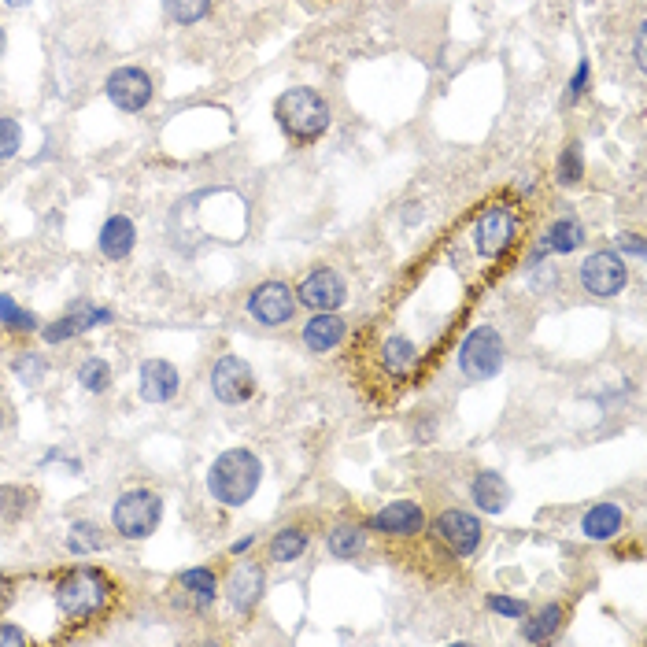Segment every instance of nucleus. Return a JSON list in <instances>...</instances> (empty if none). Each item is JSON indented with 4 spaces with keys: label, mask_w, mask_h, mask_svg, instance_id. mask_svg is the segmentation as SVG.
Returning a JSON list of instances; mask_svg holds the SVG:
<instances>
[{
    "label": "nucleus",
    "mask_w": 647,
    "mask_h": 647,
    "mask_svg": "<svg viewBox=\"0 0 647 647\" xmlns=\"http://www.w3.org/2000/svg\"><path fill=\"white\" fill-rule=\"evenodd\" d=\"M263 481V463L248 448H230L222 452L208 470V489L222 507H241L256 496Z\"/></svg>",
    "instance_id": "obj_1"
},
{
    "label": "nucleus",
    "mask_w": 647,
    "mask_h": 647,
    "mask_svg": "<svg viewBox=\"0 0 647 647\" xmlns=\"http://www.w3.org/2000/svg\"><path fill=\"white\" fill-rule=\"evenodd\" d=\"M274 115H278L281 130L293 141H315L330 126V104L318 97L315 89H289V93H281L278 104H274Z\"/></svg>",
    "instance_id": "obj_2"
},
{
    "label": "nucleus",
    "mask_w": 647,
    "mask_h": 647,
    "mask_svg": "<svg viewBox=\"0 0 647 647\" xmlns=\"http://www.w3.org/2000/svg\"><path fill=\"white\" fill-rule=\"evenodd\" d=\"M111 599V581L93 566H78L56 585V603L67 618H93L108 607Z\"/></svg>",
    "instance_id": "obj_3"
},
{
    "label": "nucleus",
    "mask_w": 647,
    "mask_h": 647,
    "mask_svg": "<svg viewBox=\"0 0 647 647\" xmlns=\"http://www.w3.org/2000/svg\"><path fill=\"white\" fill-rule=\"evenodd\" d=\"M507 344L496 326H474L459 344V370L466 381H489L503 370Z\"/></svg>",
    "instance_id": "obj_4"
},
{
    "label": "nucleus",
    "mask_w": 647,
    "mask_h": 647,
    "mask_svg": "<svg viewBox=\"0 0 647 647\" xmlns=\"http://www.w3.org/2000/svg\"><path fill=\"white\" fill-rule=\"evenodd\" d=\"M159 518H163V500L152 489H130L123 492L115 507H111V525L115 533L126 540H145L156 533Z\"/></svg>",
    "instance_id": "obj_5"
},
{
    "label": "nucleus",
    "mask_w": 647,
    "mask_h": 647,
    "mask_svg": "<svg viewBox=\"0 0 647 647\" xmlns=\"http://www.w3.org/2000/svg\"><path fill=\"white\" fill-rule=\"evenodd\" d=\"M581 285H585V293L611 300L629 285V267H625V259L618 252H592L581 263Z\"/></svg>",
    "instance_id": "obj_6"
},
{
    "label": "nucleus",
    "mask_w": 647,
    "mask_h": 647,
    "mask_svg": "<svg viewBox=\"0 0 647 647\" xmlns=\"http://www.w3.org/2000/svg\"><path fill=\"white\" fill-rule=\"evenodd\" d=\"M211 392H215V400L219 403H237L252 400V392H256V374L248 367L241 355H222L215 370H211Z\"/></svg>",
    "instance_id": "obj_7"
},
{
    "label": "nucleus",
    "mask_w": 647,
    "mask_h": 647,
    "mask_svg": "<svg viewBox=\"0 0 647 647\" xmlns=\"http://www.w3.org/2000/svg\"><path fill=\"white\" fill-rule=\"evenodd\" d=\"M296 311V293L285 281H263L248 296V315L256 318L259 326H285Z\"/></svg>",
    "instance_id": "obj_8"
},
{
    "label": "nucleus",
    "mask_w": 647,
    "mask_h": 647,
    "mask_svg": "<svg viewBox=\"0 0 647 647\" xmlns=\"http://www.w3.org/2000/svg\"><path fill=\"white\" fill-rule=\"evenodd\" d=\"M433 537L452 551V555H474L481 548L485 529L470 511H444L440 518H433Z\"/></svg>",
    "instance_id": "obj_9"
},
{
    "label": "nucleus",
    "mask_w": 647,
    "mask_h": 647,
    "mask_svg": "<svg viewBox=\"0 0 647 647\" xmlns=\"http://www.w3.org/2000/svg\"><path fill=\"white\" fill-rule=\"evenodd\" d=\"M514 233H518V219H514V211L503 208V204H496V208H489L481 219H477L474 245L485 259H496L514 245Z\"/></svg>",
    "instance_id": "obj_10"
},
{
    "label": "nucleus",
    "mask_w": 647,
    "mask_h": 647,
    "mask_svg": "<svg viewBox=\"0 0 647 647\" xmlns=\"http://www.w3.org/2000/svg\"><path fill=\"white\" fill-rule=\"evenodd\" d=\"M104 93L119 111H141L152 100V78L141 67H119V71L108 74Z\"/></svg>",
    "instance_id": "obj_11"
},
{
    "label": "nucleus",
    "mask_w": 647,
    "mask_h": 647,
    "mask_svg": "<svg viewBox=\"0 0 647 647\" xmlns=\"http://www.w3.org/2000/svg\"><path fill=\"white\" fill-rule=\"evenodd\" d=\"M296 300L311 311H337V307L348 300V285L337 270H315V274H307L300 281V289H296Z\"/></svg>",
    "instance_id": "obj_12"
},
{
    "label": "nucleus",
    "mask_w": 647,
    "mask_h": 647,
    "mask_svg": "<svg viewBox=\"0 0 647 647\" xmlns=\"http://www.w3.org/2000/svg\"><path fill=\"white\" fill-rule=\"evenodd\" d=\"M137 381H141L137 392H141L145 403H171L182 389V374L167 359H145L141 370H137Z\"/></svg>",
    "instance_id": "obj_13"
},
{
    "label": "nucleus",
    "mask_w": 647,
    "mask_h": 647,
    "mask_svg": "<svg viewBox=\"0 0 647 647\" xmlns=\"http://www.w3.org/2000/svg\"><path fill=\"white\" fill-rule=\"evenodd\" d=\"M267 592V570L259 562H241L230 574V585H226V596H230V607L237 614H252L256 603Z\"/></svg>",
    "instance_id": "obj_14"
},
{
    "label": "nucleus",
    "mask_w": 647,
    "mask_h": 647,
    "mask_svg": "<svg viewBox=\"0 0 647 647\" xmlns=\"http://www.w3.org/2000/svg\"><path fill=\"white\" fill-rule=\"evenodd\" d=\"M367 525L374 533L415 537V533H422V525H426V514H422V507H418L415 500H396V503H385L378 514H370Z\"/></svg>",
    "instance_id": "obj_15"
},
{
    "label": "nucleus",
    "mask_w": 647,
    "mask_h": 647,
    "mask_svg": "<svg viewBox=\"0 0 647 647\" xmlns=\"http://www.w3.org/2000/svg\"><path fill=\"white\" fill-rule=\"evenodd\" d=\"M134 245H137L134 222L126 219V215H111V219L104 222V230H100V252H104V259L123 263V259H130Z\"/></svg>",
    "instance_id": "obj_16"
},
{
    "label": "nucleus",
    "mask_w": 647,
    "mask_h": 647,
    "mask_svg": "<svg viewBox=\"0 0 647 647\" xmlns=\"http://www.w3.org/2000/svg\"><path fill=\"white\" fill-rule=\"evenodd\" d=\"M344 341V318L337 311H315L304 326V344L311 352H330Z\"/></svg>",
    "instance_id": "obj_17"
},
{
    "label": "nucleus",
    "mask_w": 647,
    "mask_h": 647,
    "mask_svg": "<svg viewBox=\"0 0 647 647\" xmlns=\"http://www.w3.org/2000/svg\"><path fill=\"white\" fill-rule=\"evenodd\" d=\"M111 318V311H93V307H82V311H71V315H63V318H56L52 326H45V341L49 344H63V341H71V337H78V333H86V330H93L97 322H108Z\"/></svg>",
    "instance_id": "obj_18"
},
{
    "label": "nucleus",
    "mask_w": 647,
    "mask_h": 647,
    "mask_svg": "<svg viewBox=\"0 0 647 647\" xmlns=\"http://www.w3.org/2000/svg\"><path fill=\"white\" fill-rule=\"evenodd\" d=\"M581 529H585L588 540H614L625 529V511L618 503H596L581 518Z\"/></svg>",
    "instance_id": "obj_19"
},
{
    "label": "nucleus",
    "mask_w": 647,
    "mask_h": 647,
    "mask_svg": "<svg viewBox=\"0 0 647 647\" xmlns=\"http://www.w3.org/2000/svg\"><path fill=\"white\" fill-rule=\"evenodd\" d=\"M470 496H474V503L481 507V511L489 514H500L507 503H511V485L503 481L500 474H492V470H485V474L474 477V485H470Z\"/></svg>",
    "instance_id": "obj_20"
},
{
    "label": "nucleus",
    "mask_w": 647,
    "mask_h": 647,
    "mask_svg": "<svg viewBox=\"0 0 647 647\" xmlns=\"http://www.w3.org/2000/svg\"><path fill=\"white\" fill-rule=\"evenodd\" d=\"M381 367H385V374H392V378H407V374L418 367L415 341H407L400 333L389 337V341L381 344Z\"/></svg>",
    "instance_id": "obj_21"
},
{
    "label": "nucleus",
    "mask_w": 647,
    "mask_h": 647,
    "mask_svg": "<svg viewBox=\"0 0 647 647\" xmlns=\"http://www.w3.org/2000/svg\"><path fill=\"white\" fill-rule=\"evenodd\" d=\"M581 245H585V230H581V222L570 219V215L555 222L548 230V237H544V248H548V252H559V256H570V252H577Z\"/></svg>",
    "instance_id": "obj_22"
},
{
    "label": "nucleus",
    "mask_w": 647,
    "mask_h": 647,
    "mask_svg": "<svg viewBox=\"0 0 647 647\" xmlns=\"http://www.w3.org/2000/svg\"><path fill=\"white\" fill-rule=\"evenodd\" d=\"M178 585H182L185 592H189V596L200 603V607L215 603V596H219V581H215V574H211L208 566H193V570L178 574Z\"/></svg>",
    "instance_id": "obj_23"
},
{
    "label": "nucleus",
    "mask_w": 647,
    "mask_h": 647,
    "mask_svg": "<svg viewBox=\"0 0 647 647\" xmlns=\"http://www.w3.org/2000/svg\"><path fill=\"white\" fill-rule=\"evenodd\" d=\"M304 551H307V533L304 529H296V525L281 529L278 537L270 540V559L274 562H296Z\"/></svg>",
    "instance_id": "obj_24"
},
{
    "label": "nucleus",
    "mask_w": 647,
    "mask_h": 647,
    "mask_svg": "<svg viewBox=\"0 0 647 647\" xmlns=\"http://www.w3.org/2000/svg\"><path fill=\"white\" fill-rule=\"evenodd\" d=\"M326 544H330V555H337V559H355L367 544V533L359 525H337Z\"/></svg>",
    "instance_id": "obj_25"
},
{
    "label": "nucleus",
    "mask_w": 647,
    "mask_h": 647,
    "mask_svg": "<svg viewBox=\"0 0 647 647\" xmlns=\"http://www.w3.org/2000/svg\"><path fill=\"white\" fill-rule=\"evenodd\" d=\"M78 385L86 392H93V396H100V392L111 389V367L104 363V359H97V355H89V359H82V367H78Z\"/></svg>",
    "instance_id": "obj_26"
},
{
    "label": "nucleus",
    "mask_w": 647,
    "mask_h": 647,
    "mask_svg": "<svg viewBox=\"0 0 647 647\" xmlns=\"http://www.w3.org/2000/svg\"><path fill=\"white\" fill-rule=\"evenodd\" d=\"M67 548L74 555H93V551L104 548V537H100V525L93 522H74L71 533H67Z\"/></svg>",
    "instance_id": "obj_27"
},
{
    "label": "nucleus",
    "mask_w": 647,
    "mask_h": 647,
    "mask_svg": "<svg viewBox=\"0 0 647 647\" xmlns=\"http://www.w3.org/2000/svg\"><path fill=\"white\" fill-rule=\"evenodd\" d=\"M559 625H562V607H559V603H551V607H544L533 622L525 625L522 636H525V640H533V644H540V640H548V636L559 633Z\"/></svg>",
    "instance_id": "obj_28"
},
{
    "label": "nucleus",
    "mask_w": 647,
    "mask_h": 647,
    "mask_svg": "<svg viewBox=\"0 0 647 647\" xmlns=\"http://www.w3.org/2000/svg\"><path fill=\"white\" fill-rule=\"evenodd\" d=\"M34 511V492L19 489V485H4L0 489V514L4 518H23V514Z\"/></svg>",
    "instance_id": "obj_29"
},
{
    "label": "nucleus",
    "mask_w": 647,
    "mask_h": 647,
    "mask_svg": "<svg viewBox=\"0 0 647 647\" xmlns=\"http://www.w3.org/2000/svg\"><path fill=\"white\" fill-rule=\"evenodd\" d=\"M0 322H4L8 330H15V333L37 330V315H34V311H23V307L12 300V296H4V293H0Z\"/></svg>",
    "instance_id": "obj_30"
},
{
    "label": "nucleus",
    "mask_w": 647,
    "mask_h": 647,
    "mask_svg": "<svg viewBox=\"0 0 647 647\" xmlns=\"http://www.w3.org/2000/svg\"><path fill=\"white\" fill-rule=\"evenodd\" d=\"M163 8H167V15H171L174 23L193 26L211 12V0H163Z\"/></svg>",
    "instance_id": "obj_31"
},
{
    "label": "nucleus",
    "mask_w": 647,
    "mask_h": 647,
    "mask_svg": "<svg viewBox=\"0 0 647 647\" xmlns=\"http://www.w3.org/2000/svg\"><path fill=\"white\" fill-rule=\"evenodd\" d=\"M12 370H15V378L30 389V385H41V381H45V370H49V367H45V359H41L37 352H23L12 363Z\"/></svg>",
    "instance_id": "obj_32"
},
{
    "label": "nucleus",
    "mask_w": 647,
    "mask_h": 647,
    "mask_svg": "<svg viewBox=\"0 0 647 647\" xmlns=\"http://www.w3.org/2000/svg\"><path fill=\"white\" fill-rule=\"evenodd\" d=\"M585 174V163H581V145H570L562 148V159H559V182L562 185H577Z\"/></svg>",
    "instance_id": "obj_33"
},
{
    "label": "nucleus",
    "mask_w": 647,
    "mask_h": 647,
    "mask_svg": "<svg viewBox=\"0 0 647 647\" xmlns=\"http://www.w3.org/2000/svg\"><path fill=\"white\" fill-rule=\"evenodd\" d=\"M23 148V130L15 119H0V159H12Z\"/></svg>",
    "instance_id": "obj_34"
},
{
    "label": "nucleus",
    "mask_w": 647,
    "mask_h": 647,
    "mask_svg": "<svg viewBox=\"0 0 647 647\" xmlns=\"http://www.w3.org/2000/svg\"><path fill=\"white\" fill-rule=\"evenodd\" d=\"M489 611L507 614V618H522L525 603H522V599H511V596H489Z\"/></svg>",
    "instance_id": "obj_35"
},
{
    "label": "nucleus",
    "mask_w": 647,
    "mask_h": 647,
    "mask_svg": "<svg viewBox=\"0 0 647 647\" xmlns=\"http://www.w3.org/2000/svg\"><path fill=\"white\" fill-rule=\"evenodd\" d=\"M30 644V636L12 622H0V647H26Z\"/></svg>",
    "instance_id": "obj_36"
},
{
    "label": "nucleus",
    "mask_w": 647,
    "mask_h": 647,
    "mask_svg": "<svg viewBox=\"0 0 647 647\" xmlns=\"http://www.w3.org/2000/svg\"><path fill=\"white\" fill-rule=\"evenodd\" d=\"M618 248L629 252V256H644V237H640V233H622V237H618Z\"/></svg>",
    "instance_id": "obj_37"
},
{
    "label": "nucleus",
    "mask_w": 647,
    "mask_h": 647,
    "mask_svg": "<svg viewBox=\"0 0 647 647\" xmlns=\"http://www.w3.org/2000/svg\"><path fill=\"white\" fill-rule=\"evenodd\" d=\"M585 86H588V60H581V67H577V74H574V82H570V97H581V93H585Z\"/></svg>",
    "instance_id": "obj_38"
},
{
    "label": "nucleus",
    "mask_w": 647,
    "mask_h": 647,
    "mask_svg": "<svg viewBox=\"0 0 647 647\" xmlns=\"http://www.w3.org/2000/svg\"><path fill=\"white\" fill-rule=\"evenodd\" d=\"M8 603H12V581H4V577H0V611H4Z\"/></svg>",
    "instance_id": "obj_39"
},
{
    "label": "nucleus",
    "mask_w": 647,
    "mask_h": 647,
    "mask_svg": "<svg viewBox=\"0 0 647 647\" xmlns=\"http://www.w3.org/2000/svg\"><path fill=\"white\" fill-rule=\"evenodd\" d=\"M644 26H640V34H636V67H644Z\"/></svg>",
    "instance_id": "obj_40"
},
{
    "label": "nucleus",
    "mask_w": 647,
    "mask_h": 647,
    "mask_svg": "<svg viewBox=\"0 0 647 647\" xmlns=\"http://www.w3.org/2000/svg\"><path fill=\"white\" fill-rule=\"evenodd\" d=\"M248 548H252V537H245L241 544H233V555H245Z\"/></svg>",
    "instance_id": "obj_41"
},
{
    "label": "nucleus",
    "mask_w": 647,
    "mask_h": 647,
    "mask_svg": "<svg viewBox=\"0 0 647 647\" xmlns=\"http://www.w3.org/2000/svg\"><path fill=\"white\" fill-rule=\"evenodd\" d=\"M8 8H23V4H30V0H4Z\"/></svg>",
    "instance_id": "obj_42"
},
{
    "label": "nucleus",
    "mask_w": 647,
    "mask_h": 647,
    "mask_svg": "<svg viewBox=\"0 0 647 647\" xmlns=\"http://www.w3.org/2000/svg\"><path fill=\"white\" fill-rule=\"evenodd\" d=\"M4 45H8V37H4V30H0V56H4Z\"/></svg>",
    "instance_id": "obj_43"
},
{
    "label": "nucleus",
    "mask_w": 647,
    "mask_h": 647,
    "mask_svg": "<svg viewBox=\"0 0 647 647\" xmlns=\"http://www.w3.org/2000/svg\"><path fill=\"white\" fill-rule=\"evenodd\" d=\"M0 429H4V411H0Z\"/></svg>",
    "instance_id": "obj_44"
}]
</instances>
